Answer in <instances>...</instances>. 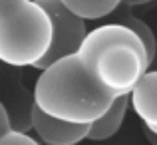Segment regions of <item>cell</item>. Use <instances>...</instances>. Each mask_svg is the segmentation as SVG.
<instances>
[{
    "mask_svg": "<svg viewBox=\"0 0 157 145\" xmlns=\"http://www.w3.org/2000/svg\"><path fill=\"white\" fill-rule=\"evenodd\" d=\"M40 145H42V143H40Z\"/></svg>",
    "mask_w": 157,
    "mask_h": 145,
    "instance_id": "cell-13",
    "label": "cell"
},
{
    "mask_svg": "<svg viewBox=\"0 0 157 145\" xmlns=\"http://www.w3.org/2000/svg\"><path fill=\"white\" fill-rule=\"evenodd\" d=\"M34 105L50 117L76 125H92L115 97L105 93L84 70L78 56L54 62L36 78Z\"/></svg>",
    "mask_w": 157,
    "mask_h": 145,
    "instance_id": "cell-2",
    "label": "cell"
},
{
    "mask_svg": "<svg viewBox=\"0 0 157 145\" xmlns=\"http://www.w3.org/2000/svg\"><path fill=\"white\" fill-rule=\"evenodd\" d=\"M129 8H131V2H119L117 10H121V16H115V22L121 24V26H125V28H129V30L137 36V40L143 44V48H145L147 60H149V66H151L155 62V54H157V38H155V32L151 30V28L147 26V24L143 22L139 16H133V14H131Z\"/></svg>",
    "mask_w": 157,
    "mask_h": 145,
    "instance_id": "cell-8",
    "label": "cell"
},
{
    "mask_svg": "<svg viewBox=\"0 0 157 145\" xmlns=\"http://www.w3.org/2000/svg\"><path fill=\"white\" fill-rule=\"evenodd\" d=\"M127 107H129V99H127V96L115 97L113 101H111V105L107 107L105 113L90 125L88 139L90 141H104V139H109L111 135H115L117 129L121 127L123 119H125Z\"/></svg>",
    "mask_w": 157,
    "mask_h": 145,
    "instance_id": "cell-7",
    "label": "cell"
},
{
    "mask_svg": "<svg viewBox=\"0 0 157 145\" xmlns=\"http://www.w3.org/2000/svg\"><path fill=\"white\" fill-rule=\"evenodd\" d=\"M0 145H40L36 137L30 133H18V131H8L6 135L0 137Z\"/></svg>",
    "mask_w": 157,
    "mask_h": 145,
    "instance_id": "cell-10",
    "label": "cell"
},
{
    "mask_svg": "<svg viewBox=\"0 0 157 145\" xmlns=\"http://www.w3.org/2000/svg\"><path fill=\"white\" fill-rule=\"evenodd\" d=\"M30 127L38 135V141L42 145H78L88 139L90 131V125L60 121L40 111L36 105H32L30 111Z\"/></svg>",
    "mask_w": 157,
    "mask_h": 145,
    "instance_id": "cell-5",
    "label": "cell"
},
{
    "mask_svg": "<svg viewBox=\"0 0 157 145\" xmlns=\"http://www.w3.org/2000/svg\"><path fill=\"white\" fill-rule=\"evenodd\" d=\"M143 135L147 137V141H149L151 145H157V135L155 133H151L149 129H145V127H143Z\"/></svg>",
    "mask_w": 157,
    "mask_h": 145,
    "instance_id": "cell-12",
    "label": "cell"
},
{
    "mask_svg": "<svg viewBox=\"0 0 157 145\" xmlns=\"http://www.w3.org/2000/svg\"><path fill=\"white\" fill-rule=\"evenodd\" d=\"M64 6L80 20H100L117 10V0H62Z\"/></svg>",
    "mask_w": 157,
    "mask_h": 145,
    "instance_id": "cell-9",
    "label": "cell"
},
{
    "mask_svg": "<svg viewBox=\"0 0 157 145\" xmlns=\"http://www.w3.org/2000/svg\"><path fill=\"white\" fill-rule=\"evenodd\" d=\"M88 76L111 97L129 96L149 70L143 44L129 28L109 22L88 32L76 52Z\"/></svg>",
    "mask_w": 157,
    "mask_h": 145,
    "instance_id": "cell-1",
    "label": "cell"
},
{
    "mask_svg": "<svg viewBox=\"0 0 157 145\" xmlns=\"http://www.w3.org/2000/svg\"><path fill=\"white\" fill-rule=\"evenodd\" d=\"M52 24L38 0H0V64L34 68L50 48Z\"/></svg>",
    "mask_w": 157,
    "mask_h": 145,
    "instance_id": "cell-3",
    "label": "cell"
},
{
    "mask_svg": "<svg viewBox=\"0 0 157 145\" xmlns=\"http://www.w3.org/2000/svg\"><path fill=\"white\" fill-rule=\"evenodd\" d=\"M10 129V121H8V115H6V109H4V105L0 103V137L2 135H6Z\"/></svg>",
    "mask_w": 157,
    "mask_h": 145,
    "instance_id": "cell-11",
    "label": "cell"
},
{
    "mask_svg": "<svg viewBox=\"0 0 157 145\" xmlns=\"http://www.w3.org/2000/svg\"><path fill=\"white\" fill-rule=\"evenodd\" d=\"M40 6L46 10V14L50 16L52 24V40L50 48L44 54V58L34 66L36 70H46L48 66H52L54 62L62 60L66 56H74L80 50L82 42H84L86 34V22L80 20L78 16H74L68 8L64 6L62 0H38Z\"/></svg>",
    "mask_w": 157,
    "mask_h": 145,
    "instance_id": "cell-4",
    "label": "cell"
},
{
    "mask_svg": "<svg viewBox=\"0 0 157 145\" xmlns=\"http://www.w3.org/2000/svg\"><path fill=\"white\" fill-rule=\"evenodd\" d=\"M129 105L143 127L157 135V70H147L129 92Z\"/></svg>",
    "mask_w": 157,
    "mask_h": 145,
    "instance_id": "cell-6",
    "label": "cell"
}]
</instances>
